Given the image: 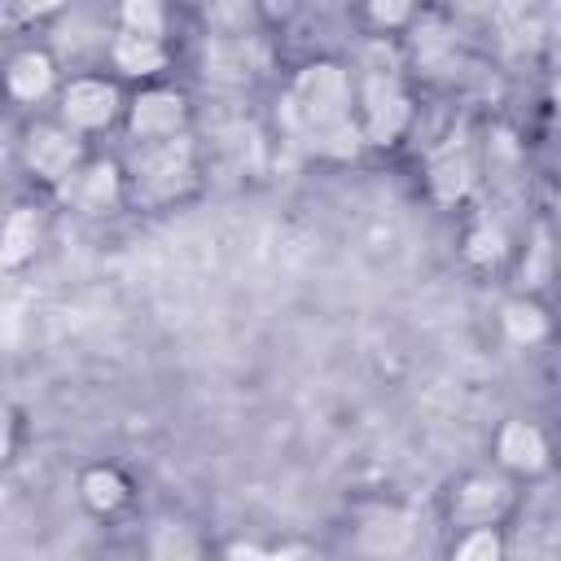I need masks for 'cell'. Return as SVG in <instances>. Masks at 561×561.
Returning <instances> with one entry per match:
<instances>
[{"label":"cell","instance_id":"e0dca14e","mask_svg":"<svg viewBox=\"0 0 561 561\" xmlns=\"http://www.w3.org/2000/svg\"><path fill=\"white\" fill-rule=\"evenodd\" d=\"M451 48H456V39H451L447 22L434 18V13H425L416 22V31H412V53L421 57V66H443L451 57Z\"/></svg>","mask_w":561,"mask_h":561},{"label":"cell","instance_id":"603a6c76","mask_svg":"<svg viewBox=\"0 0 561 561\" xmlns=\"http://www.w3.org/2000/svg\"><path fill=\"white\" fill-rule=\"evenodd\" d=\"M456 557L460 561H495L500 557V539L491 526H473L465 543H456Z\"/></svg>","mask_w":561,"mask_h":561},{"label":"cell","instance_id":"f1b7e54d","mask_svg":"<svg viewBox=\"0 0 561 561\" xmlns=\"http://www.w3.org/2000/svg\"><path fill=\"white\" fill-rule=\"evenodd\" d=\"M228 552H232V557H263V548H254V543H232Z\"/></svg>","mask_w":561,"mask_h":561},{"label":"cell","instance_id":"ac0fdd59","mask_svg":"<svg viewBox=\"0 0 561 561\" xmlns=\"http://www.w3.org/2000/svg\"><path fill=\"white\" fill-rule=\"evenodd\" d=\"M83 500L96 508V513H110L127 500V482L118 469H88L83 473Z\"/></svg>","mask_w":561,"mask_h":561},{"label":"cell","instance_id":"484cf974","mask_svg":"<svg viewBox=\"0 0 561 561\" xmlns=\"http://www.w3.org/2000/svg\"><path fill=\"white\" fill-rule=\"evenodd\" d=\"M543 263H548V237L539 232V241H535V267H526V272H522V276H526V285H539Z\"/></svg>","mask_w":561,"mask_h":561},{"label":"cell","instance_id":"3957f363","mask_svg":"<svg viewBox=\"0 0 561 561\" xmlns=\"http://www.w3.org/2000/svg\"><path fill=\"white\" fill-rule=\"evenodd\" d=\"M114 114H118V88L105 79L83 75V79H70V88L61 92V118L79 131H96Z\"/></svg>","mask_w":561,"mask_h":561},{"label":"cell","instance_id":"52a82bcc","mask_svg":"<svg viewBox=\"0 0 561 561\" xmlns=\"http://www.w3.org/2000/svg\"><path fill=\"white\" fill-rule=\"evenodd\" d=\"M508 504V482L491 473H473L451 495V522L460 526H491Z\"/></svg>","mask_w":561,"mask_h":561},{"label":"cell","instance_id":"ba28073f","mask_svg":"<svg viewBox=\"0 0 561 561\" xmlns=\"http://www.w3.org/2000/svg\"><path fill=\"white\" fill-rule=\"evenodd\" d=\"M469 188H473V158H469V145L460 136H451L447 145H438L430 153V193L451 206Z\"/></svg>","mask_w":561,"mask_h":561},{"label":"cell","instance_id":"4fadbf2b","mask_svg":"<svg viewBox=\"0 0 561 561\" xmlns=\"http://www.w3.org/2000/svg\"><path fill=\"white\" fill-rule=\"evenodd\" d=\"M48 88H53V57L48 53H35V48H26V53H18L13 61H9V92L18 96V101H39V96H48Z\"/></svg>","mask_w":561,"mask_h":561},{"label":"cell","instance_id":"6da1fadb","mask_svg":"<svg viewBox=\"0 0 561 561\" xmlns=\"http://www.w3.org/2000/svg\"><path fill=\"white\" fill-rule=\"evenodd\" d=\"M294 118L302 131H324L342 118H351V79L337 61H311L298 70L294 92H289Z\"/></svg>","mask_w":561,"mask_h":561},{"label":"cell","instance_id":"d6986e66","mask_svg":"<svg viewBox=\"0 0 561 561\" xmlns=\"http://www.w3.org/2000/svg\"><path fill=\"white\" fill-rule=\"evenodd\" d=\"M504 250H508V237H504V228H500V224H491V219H482V224L465 237V254H469V263H478V267L500 263V259H504Z\"/></svg>","mask_w":561,"mask_h":561},{"label":"cell","instance_id":"44dd1931","mask_svg":"<svg viewBox=\"0 0 561 561\" xmlns=\"http://www.w3.org/2000/svg\"><path fill=\"white\" fill-rule=\"evenodd\" d=\"M311 140H316V149H320V153H329V158H355V149H359L364 131H359L351 118H342V123H333V127L316 131Z\"/></svg>","mask_w":561,"mask_h":561},{"label":"cell","instance_id":"83f0119b","mask_svg":"<svg viewBox=\"0 0 561 561\" xmlns=\"http://www.w3.org/2000/svg\"><path fill=\"white\" fill-rule=\"evenodd\" d=\"M469 13H500L504 9V0H460Z\"/></svg>","mask_w":561,"mask_h":561},{"label":"cell","instance_id":"8992f818","mask_svg":"<svg viewBox=\"0 0 561 561\" xmlns=\"http://www.w3.org/2000/svg\"><path fill=\"white\" fill-rule=\"evenodd\" d=\"M188 140L184 136H167V140H145L140 153H136V180L158 188V193H171L180 180H188Z\"/></svg>","mask_w":561,"mask_h":561},{"label":"cell","instance_id":"30bf717a","mask_svg":"<svg viewBox=\"0 0 561 561\" xmlns=\"http://www.w3.org/2000/svg\"><path fill=\"white\" fill-rule=\"evenodd\" d=\"M123 197V175L114 162H88L83 171H75L66 180V202H75L79 210L88 215H101V210H114Z\"/></svg>","mask_w":561,"mask_h":561},{"label":"cell","instance_id":"f546056e","mask_svg":"<svg viewBox=\"0 0 561 561\" xmlns=\"http://www.w3.org/2000/svg\"><path fill=\"white\" fill-rule=\"evenodd\" d=\"M552 101H557V110H561V79L552 83Z\"/></svg>","mask_w":561,"mask_h":561},{"label":"cell","instance_id":"d4e9b609","mask_svg":"<svg viewBox=\"0 0 561 561\" xmlns=\"http://www.w3.org/2000/svg\"><path fill=\"white\" fill-rule=\"evenodd\" d=\"M202 9L215 18V22H241L250 0H202Z\"/></svg>","mask_w":561,"mask_h":561},{"label":"cell","instance_id":"8fae6325","mask_svg":"<svg viewBox=\"0 0 561 561\" xmlns=\"http://www.w3.org/2000/svg\"><path fill=\"white\" fill-rule=\"evenodd\" d=\"M495 456L517 473H539L548 465V438L530 421H508L495 438Z\"/></svg>","mask_w":561,"mask_h":561},{"label":"cell","instance_id":"7c38bea8","mask_svg":"<svg viewBox=\"0 0 561 561\" xmlns=\"http://www.w3.org/2000/svg\"><path fill=\"white\" fill-rule=\"evenodd\" d=\"M110 57H114V66H118L123 75H131V79H149V75H158V70L167 66L162 39H158V35H140V31H123V35L110 44Z\"/></svg>","mask_w":561,"mask_h":561},{"label":"cell","instance_id":"4316f807","mask_svg":"<svg viewBox=\"0 0 561 561\" xmlns=\"http://www.w3.org/2000/svg\"><path fill=\"white\" fill-rule=\"evenodd\" d=\"M66 0H22V9L26 13H35V18H44V13H57Z\"/></svg>","mask_w":561,"mask_h":561},{"label":"cell","instance_id":"277c9868","mask_svg":"<svg viewBox=\"0 0 561 561\" xmlns=\"http://www.w3.org/2000/svg\"><path fill=\"white\" fill-rule=\"evenodd\" d=\"M22 158H26V167H31L39 180H53V184H57V180H70V175H75L79 140H75L70 131H61V127L39 123V127H31V131H26Z\"/></svg>","mask_w":561,"mask_h":561},{"label":"cell","instance_id":"cb8c5ba5","mask_svg":"<svg viewBox=\"0 0 561 561\" xmlns=\"http://www.w3.org/2000/svg\"><path fill=\"white\" fill-rule=\"evenodd\" d=\"M412 13H416V0H368V18L386 31L412 22Z\"/></svg>","mask_w":561,"mask_h":561},{"label":"cell","instance_id":"7402d4cb","mask_svg":"<svg viewBox=\"0 0 561 561\" xmlns=\"http://www.w3.org/2000/svg\"><path fill=\"white\" fill-rule=\"evenodd\" d=\"M149 552H153V557H197V539H193L184 526L162 522V526L153 530V539H149Z\"/></svg>","mask_w":561,"mask_h":561},{"label":"cell","instance_id":"7a4b0ae2","mask_svg":"<svg viewBox=\"0 0 561 561\" xmlns=\"http://www.w3.org/2000/svg\"><path fill=\"white\" fill-rule=\"evenodd\" d=\"M412 118V105H408V92L399 88L394 75H364V140L368 145H390L403 136Z\"/></svg>","mask_w":561,"mask_h":561},{"label":"cell","instance_id":"ffe728a7","mask_svg":"<svg viewBox=\"0 0 561 561\" xmlns=\"http://www.w3.org/2000/svg\"><path fill=\"white\" fill-rule=\"evenodd\" d=\"M118 13H123V31L162 35V22H167L162 0H123V4H118Z\"/></svg>","mask_w":561,"mask_h":561},{"label":"cell","instance_id":"5bb4252c","mask_svg":"<svg viewBox=\"0 0 561 561\" xmlns=\"http://www.w3.org/2000/svg\"><path fill=\"white\" fill-rule=\"evenodd\" d=\"M39 245V219L31 206H13L9 219H4V237H0V263L13 272L22 267Z\"/></svg>","mask_w":561,"mask_h":561},{"label":"cell","instance_id":"2e32d148","mask_svg":"<svg viewBox=\"0 0 561 561\" xmlns=\"http://www.w3.org/2000/svg\"><path fill=\"white\" fill-rule=\"evenodd\" d=\"M504 333L517 342V346H535V342H543L548 337V316H543V307L539 302H526V298H517V302H508L504 307Z\"/></svg>","mask_w":561,"mask_h":561},{"label":"cell","instance_id":"9c48e42d","mask_svg":"<svg viewBox=\"0 0 561 561\" xmlns=\"http://www.w3.org/2000/svg\"><path fill=\"white\" fill-rule=\"evenodd\" d=\"M259 61L263 57L245 35H215L202 48V70L206 79H219V83H245L259 70Z\"/></svg>","mask_w":561,"mask_h":561},{"label":"cell","instance_id":"5b68a950","mask_svg":"<svg viewBox=\"0 0 561 561\" xmlns=\"http://www.w3.org/2000/svg\"><path fill=\"white\" fill-rule=\"evenodd\" d=\"M184 114H188V105L175 88H145L131 101V131L140 140H167V136H180Z\"/></svg>","mask_w":561,"mask_h":561},{"label":"cell","instance_id":"9a60e30c","mask_svg":"<svg viewBox=\"0 0 561 561\" xmlns=\"http://www.w3.org/2000/svg\"><path fill=\"white\" fill-rule=\"evenodd\" d=\"M408 539H412V517L408 513H394V508L373 513L368 526H364V548L368 552H403Z\"/></svg>","mask_w":561,"mask_h":561}]
</instances>
